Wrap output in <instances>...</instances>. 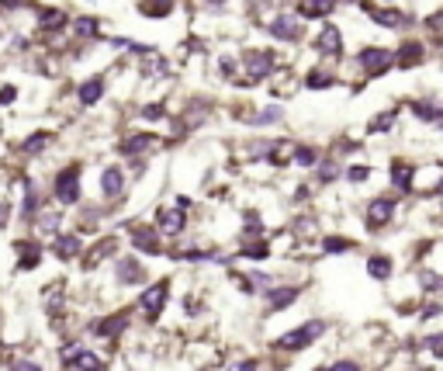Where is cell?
<instances>
[{
  "label": "cell",
  "instance_id": "obj_1",
  "mask_svg": "<svg viewBox=\"0 0 443 371\" xmlns=\"http://www.w3.org/2000/svg\"><path fill=\"white\" fill-rule=\"evenodd\" d=\"M325 330H329L325 320H305L301 327L281 333V336L274 340V351H281V354H301V351H308L312 343H319L325 336Z\"/></svg>",
  "mask_w": 443,
  "mask_h": 371
},
{
  "label": "cell",
  "instance_id": "obj_2",
  "mask_svg": "<svg viewBox=\"0 0 443 371\" xmlns=\"http://www.w3.org/2000/svg\"><path fill=\"white\" fill-rule=\"evenodd\" d=\"M166 302H170V278H156V281H149L146 288L139 291V298H135V312L146 320V323H156L163 312H166Z\"/></svg>",
  "mask_w": 443,
  "mask_h": 371
},
{
  "label": "cell",
  "instance_id": "obj_3",
  "mask_svg": "<svg viewBox=\"0 0 443 371\" xmlns=\"http://www.w3.org/2000/svg\"><path fill=\"white\" fill-rule=\"evenodd\" d=\"M52 198H56V205L59 208L80 205V198H83V170H80V164H70V166H63V170L56 174V181H52Z\"/></svg>",
  "mask_w": 443,
  "mask_h": 371
},
{
  "label": "cell",
  "instance_id": "obj_4",
  "mask_svg": "<svg viewBox=\"0 0 443 371\" xmlns=\"http://www.w3.org/2000/svg\"><path fill=\"white\" fill-rule=\"evenodd\" d=\"M399 195H374L367 208H363V226L370 229V233H381V229H388L392 222H395V215H399Z\"/></svg>",
  "mask_w": 443,
  "mask_h": 371
},
{
  "label": "cell",
  "instance_id": "obj_5",
  "mask_svg": "<svg viewBox=\"0 0 443 371\" xmlns=\"http://www.w3.org/2000/svg\"><path fill=\"white\" fill-rule=\"evenodd\" d=\"M115 285L118 288H146L149 285V271H146L139 253H118L115 257Z\"/></svg>",
  "mask_w": 443,
  "mask_h": 371
},
{
  "label": "cell",
  "instance_id": "obj_6",
  "mask_svg": "<svg viewBox=\"0 0 443 371\" xmlns=\"http://www.w3.org/2000/svg\"><path fill=\"white\" fill-rule=\"evenodd\" d=\"M153 229L163 240H180L187 233V212H180L177 205H160L153 215Z\"/></svg>",
  "mask_w": 443,
  "mask_h": 371
},
{
  "label": "cell",
  "instance_id": "obj_7",
  "mask_svg": "<svg viewBox=\"0 0 443 371\" xmlns=\"http://www.w3.org/2000/svg\"><path fill=\"white\" fill-rule=\"evenodd\" d=\"M128 323H132V309H118V312L97 316V320L87 327V333L97 336V340H118V336H125Z\"/></svg>",
  "mask_w": 443,
  "mask_h": 371
},
{
  "label": "cell",
  "instance_id": "obj_8",
  "mask_svg": "<svg viewBox=\"0 0 443 371\" xmlns=\"http://www.w3.org/2000/svg\"><path fill=\"white\" fill-rule=\"evenodd\" d=\"M128 243H132V253H142V257H160L163 253V236L153 226H142V222L128 226Z\"/></svg>",
  "mask_w": 443,
  "mask_h": 371
},
{
  "label": "cell",
  "instance_id": "obj_9",
  "mask_svg": "<svg viewBox=\"0 0 443 371\" xmlns=\"http://www.w3.org/2000/svg\"><path fill=\"white\" fill-rule=\"evenodd\" d=\"M97 188H101V198H104L108 205H115V202L125 198V191H128V174H125L121 166H104L101 177H97Z\"/></svg>",
  "mask_w": 443,
  "mask_h": 371
},
{
  "label": "cell",
  "instance_id": "obj_10",
  "mask_svg": "<svg viewBox=\"0 0 443 371\" xmlns=\"http://www.w3.org/2000/svg\"><path fill=\"white\" fill-rule=\"evenodd\" d=\"M118 236H101V240H94L90 247H83V257H80V264H83V271H94V267H101L104 260H111L115 253H118Z\"/></svg>",
  "mask_w": 443,
  "mask_h": 371
},
{
  "label": "cell",
  "instance_id": "obj_11",
  "mask_svg": "<svg viewBox=\"0 0 443 371\" xmlns=\"http://www.w3.org/2000/svg\"><path fill=\"white\" fill-rule=\"evenodd\" d=\"M260 295H263V305H267V312H284V309H291V305L298 302L301 285H270V288L260 291Z\"/></svg>",
  "mask_w": 443,
  "mask_h": 371
},
{
  "label": "cell",
  "instance_id": "obj_12",
  "mask_svg": "<svg viewBox=\"0 0 443 371\" xmlns=\"http://www.w3.org/2000/svg\"><path fill=\"white\" fill-rule=\"evenodd\" d=\"M59 226H63V208H49V205H45V208L39 212V215L32 219V229H35V240H42V236H45V240L59 236V233H63Z\"/></svg>",
  "mask_w": 443,
  "mask_h": 371
},
{
  "label": "cell",
  "instance_id": "obj_13",
  "mask_svg": "<svg viewBox=\"0 0 443 371\" xmlns=\"http://www.w3.org/2000/svg\"><path fill=\"white\" fill-rule=\"evenodd\" d=\"M274 52H249L246 59H242V70H246V77H249V83L256 80H267L270 73H274Z\"/></svg>",
  "mask_w": 443,
  "mask_h": 371
},
{
  "label": "cell",
  "instance_id": "obj_14",
  "mask_svg": "<svg viewBox=\"0 0 443 371\" xmlns=\"http://www.w3.org/2000/svg\"><path fill=\"white\" fill-rule=\"evenodd\" d=\"M357 63H361V66L367 70V73H370V77H381L385 70H392V63H395V52H388V49L374 45V49H363Z\"/></svg>",
  "mask_w": 443,
  "mask_h": 371
},
{
  "label": "cell",
  "instance_id": "obj_15",
  "mask_svg": "<svg viewBox=\"0 0 443 371\" xmlns=\"http://www.w3.org/2000/svg\"><path fill=\"white\" fill-rule=\"evenodd\" d=\"M316 52L329 56V59H339L343 56V32L336 25H323L319 35H316Z\"/></svg>",
  "mask_w": 443,
  "mask_h": 371
},
{
  "label": "cell",
  "instance_id": "obj_16",
  "mask_svg": "<svg viewBox=\"0 0 443 371\" xmlns=\"http://www.w3.org/2000/svg\"><path fill=\"white\" fill-rule=\"evenodd\" d=\"M21 184H25V195H21V208H18V212H21L25 222H32L42 208H45V195H42V188L32 181V177H25Z\"/></svg>",
  "mask_w": 443,
  "mask_h": 371
},
{
  "label": "cell",
  "instance_id": "obj_17",
  "mask_svg": "<svg viewBox=\"0 0 443 371\" xmlns=\"http://www.w3.org/2000/svg\"><path fill=\"white\" fill-rule=\"evenodd\" d=\"M52 253L59 257V260H80L83 257V236L80 233H59V236H52Z\"/></svg>",
  "mask_w": 443,
  "mask_h": 371
},
{
  "label": "cell",
  "instance_id": "obj_18",
  "mask_svg": "<svg viewBox=\"0 0 443 371\" xmlns=\"http://www.w3.org/2000/svg\"><path fill=\"white\" fill-rule=\"evenodd\" d=\"M14 250H18V271H35L42 264V257H45V250H42V240H18L14 243Z\"/></svg>",
  "mask_w": 443,
  "mask_h": 371
},
{
  "label": "cell",
  "instance_id": "obj_19",
  "mask_svg": "<svg viewBox=\"0 0 443 371\" xmlns=\"http://www.w3.org/2000/svg\"><path fill=\"white\" fill-rule=\"evenodd\" d=\"M388 181H392V188H395V191L412 195V191H416V166L408 164V160H392Z\"/></svg>",
  "mask_w": 443,
  "mask_h": 371
},
{
  "label": "cell",
  "instance_id": "obj_20",
  "mask_svg": "<svg viewBox=\"0 0 443 371\" xmlns=\"http://www.w3.org/2000/svg\"><path fill=\"white\" fill-rule=\"evenodd\" d=\"M367 274H370L374 281L388 285V281L395 278V257H392V253H370V257H367Z\"/></svg>",
  "mask_w": 443,
  "mask_h": 371
},
{
  "label": "cell",
  "instance_id": "obj_21",
  "mask_svg": "<svg viewBox=\"0 0 443 371\" xmlns=\"http://www.w3.org/2000/svg\"><path fill=\"white\" fill-rule=\"evenodd\" d=\"M156 135H149V132H142V135H128V139H121L118 142V153L121 157H142V153H149V150H156Z\"/></svg>",
  "mask_w": 443,
  "mask_h": 371
},
{
  "label": "cell",
  "instance_id": "obj_22",
  "mask_svg": "<svg viewBox=\"0 0 443 371\" xmlns=\"http://www.w3.org/2000/svg\"><path fill=\"white\" fill-rule=\"evenodd\" d=\"M270 35L281 42H294L301 35V25H298V18H291V14H277V18L270 21Z\"/></svg>",
  "mask_w": 443,
  "mask_h": 371
},
{
  "label": "cell",
  "instance_id": "obj_23",
  "mask_svg": "<svg viewBox=\"0 0 443 371\" xmlns=\"http://www.w3.org/2000/svg\"><path fill=\"white\" fill-rule=\"evenodd\" d=\"M236 257H246V260H267V257H274V247H270V240L263 236V240H242L239 243V253Z\"/></svg>",
  "mask_w": 443,
  "mask_h": 371
},
{
  "label": "cell",
  "instance_id": "obj_24",
  "mask_svg": "<svg viewBox=\"0 0 443 371\" xmlns=\"http://www.w3.org/2000/svg\"><path fill=\"white\" fill-rule=\"evenodd\" d=\"M319 250H323L325 257H343V253L357 250V240H350V236H339V233H329V236H323Z\"/></svg>",
  "mask_w": 443,
  "mask_h": 371
},
{
  "label": "cell",
  "instance_id": "obj_25",
  "mask_svg": "<svg viewBox=\"0 0 443 371\" xmlns=\"http://www.w3.org/2000/svg\"><path fill=\"white\" fill-rule=\"evenodd\" d=\"M312 170H316V181H319V184H332V181H339V177H343V166H339V160H332V157L319 160Z\"/></svg>",
  "mask_w": 443,
  "mask_h": 371
},
{
  "label": "cell",
  "instance_id": "obj_26",
  "mask_svg": "<svg viewBox=\"0 0 443 371\" xmlns=\"http://www.w3.org/2000/svg\"><path fill=\"white\" fill-rule=\"evenodd\" d=\"M332 0H301L298 4V18H329L332 14Z\"/></svg>",
  "mask_w": 443,
  "mask_h": 371
},
{
  "label": "cell",
  "instance_id": "obj_27",
  "mask_svg": "<svg viewBox=\"0 0 443 371\" xmlns=\"http://www.w3.org/2000/svg\"><path fill=\"white\" fill-rule=\"evenodd\" d=\"M101 97H104V77H90V80L80 87V104L90 108V104H97Z\"/></svg>",
  "mask_w": 443,
  "mask_h": 371
},
{
  "label": "cell",
  "instance_id": "obj_28",
  "mask_svg": "<svg viewBox=\"0 0 443 371\" xmlns=\"http://www.w3.org/2000/svg\"><path fill=\"white\" fill-rule=\"evenodd\" d=\"M49 142H52V132H35V135H28V139H25L21 153H25V157H35V153H45V150H49Z\"/></svg>",
  "mask_w": 443,
  "mask_h": 371
},
{
  "label": "cell",
  "instance_id": "obj_29",
  "mask_svg": "<svg viewBox=\"0 0 443 371\" xmlns=\"http://www.w3.org/2000/svg\"><path fill=\"white\" fill-rule=\"evenodd\" d=\"M395 56H399V59H395L399 66H416V63L423 59V45H419V42H405Z\"/></svg>",
  "mask_w": 443,
  "mask_h": 371
},
{
  "label": "cell",
  "instance_id": "obj_30",
  "mask_svg": "<svg viewBox=\"0 0 443 371\" xmlns=\"http://www.w3.org/2000/svg\"><path fill=\"white\" fill-rule=\"evenodd\" d=\"M291 164L301 166V170H312V166L319 164V153L312 146H298V150H291Z\"/></svg>",
  "mask_w": 443,
  "mask_h": 371
},
{
  "label": "cell",
  "instance_id": "obj_31",
  "mask_svg": "<svg viewBox=\"0 0 443 371\" xmlns=\"http://www.w3.org/2000/svg\"><path fill=\"white\" fill-rule=\"evenodd\" d=\"M419 288L433 291V295H443V274L430 271V267H423V271H419Z\"/></svg>",
  "mask_w": 443,
  "mask_h": 371
},
{
  "label": "cell",
  "instance_id": "obj_32",
  "mask_svg": "<svg viewBox=\"0 0 443 371\" xmlns=\"http://www.w3.org/2000/svg\"><path fill=\"white\" fill-rule=\"evenodd\" d=\"M367 14H370L378 25H385V28H399V25L405 21L399 11H378V7H367Z\"/></svg>",
  "mask_w": 443,
  "mask_h": 371
},
{
  "label": "cell",
  "instance_id": "obj_33",
  "mask_svg": "<svg viewBox=\"0 0 443 371\" xmlns=\"http://www.w3.org/2000/svg\"><path fill=\"white\" fill-rule=\"evenodd\" d=\"M142 14H156V18H166L170 11H173V0H142V7H139Z\"/></svg>",
  "mask_w": 443,
  "mask_h": 371
},
{
  "label": "cell",
  "instance_id": "obj_34",
  "mask_svg": "<svg viewBox=\"0 0 443 371\" xmlns=\"http://www.w3.org/2000/svg\"><path fill=\"white\" fill-rule=\"evenodd\" d=\"M249 281H253L256 295H260V291H267L270 285H277V278H274L270 271H260V267H256V271H249Z\"/></svg>",
  "mask_w": 443,
  "mask_h": 371
},
{
  "label": "cell",
  "instance_id": "obj_35",
  "mask_svg": "<svg viewBox=\"0 0 443 371\" xmlns=\"http://www.w3.org/2000/svg\"><path fill=\"white\" fill-rule=\"evenodd\" d=\"M246 122L249 125H274V122H281V108H263L260 115H246Z\"/></svg>",
  "mask_w": 443,
  "mask_h": 371
},
{
  "label": "cell",
  "instance_id": "obj_36",
  "mask_svg": "<svg viewBox=\"0 0 443 371\" xmlns=\"http://www.w3.org/2000/svg\"><path fill=\"white\" fill-rule=\"evenodd\" d=\"M423 347L430 351V358H437V361H443V330L430 333V336L423 340Z\"/></svg>",
  "mask_w": 443,
  "mask_h": 371
},
{
  "label": "cell",
  "instance_id": "obj_37",
  "mask_svg": "<svg viewBox=\"0 0 443 371\" xmlns=\"http://www.w3.org/2000/svg\"><path fill=\"white\" fill-rule=\"evenodd\" d=\"M97 28H101V25H97V18H77V21H73V32H77L80 39L97 35Z\"/></svg>",
  "mask_w": 443,
  "mask_h": 371
},
{
  "label": "cell",
  "instance_id": "obj_38",
  "mask_svg": "<svg viewBox=\"0 0 443 371\" xmlns=\"http://www.w3.org/2000/svg\"><path fill=\"white\" fill-rule=\"evenodd\" d=\"M42 28H52V32H56V28H63V25H66V14H63V11H42Z\"/></svg>",
  "mask_w": 443,
  "mask_h": 371
},
{
  "label": "cell",
  "instance_id": "obj_39",
  "mask_svg": "<svg viewBox=\"0 0 443 371\" xmlns=\"http://www.w3.org/2000/svg\"><path fill=\"white\" fill-rule=\"evenodd\" d=\"M7 371H42V361H35V358H11Z\"/></svg>",
  "mask_w": 443,
  "mask_h": 371
},
{
  "label": "cell",
  "instance_id": "obj_40",
  "mask_svg": "<svg viewBox=\"0 0 443 371\" xmlns=\"http://www.w3.org/2000/svg\"><path fill=\"white\" fill-rule=\"evenodd\" d=\"M343 177L350 181V184H363L367 177H370V166H363V164H354V166H347L343 170Z\"/></svg>",
  "mask_w": 443,
  "mask_h": 371
},
{
  "label": "cell",
  "instance_id": "obj_41",
  "mask_svg": "<svg viewBox=\"0 0 443 371\" xmlns=\"http://www.w3.org/2000/svg\"><path fill=\"white\" fill-rule=\"evenodd\" d=\"M412 111L419 122H440V108H433V104H412Z\"/></svg>",
  "mask_w": 443,
  "mask_h": 371
},
{
  "label": "cell",
  "instance_id": "obj_42",
  "mask_svg": "<svg viewBox=\"0 0 443 371\" xmlns=\"http://www.w3.org/2000/svg\"><path fill=\"white\" fill-rule=\"evenodd\" d=\"M308 87H312V90H325V87H332V73H325V70H312V73H308Z\"/></svg>",
  "mask_w": 443,
  "mask_h": 371
},
{
  "label": "cell",
  "instance_id": "obj_43",
  "mask_svg": "<svg viewBox=\"0 0 443 371\" xmlns=\"http://www.w3.org/2000/svg\"><path fill=\"white\" fill-rule=\"evenodd\" d=\"M225 371H260V361L256 358H232Z\"/></svg>",
  "mask_w": 443,
  "mask_h": 371
},
{
  "label": "cell",
  "instance_id": "obj_44",
  "mask_svg": "<svg viewBox=\"0 0 443 371\" xmlns=\"http://www.w3.org/2000/svg\"><path fill=\"white\" fill-rule=\"evenodd\" d=\"M437 316H443L440 302H426V305H423V312H419V320H423V323H430V320H437Z\"/></svg>",
  "mask_w": 443,
  "mask_h": 371
},
{
  "label": "cell",
  "instance_id": "obj_45",
  "mask_svg": "<svg viewBox=\"0 0 443 371\" xmlns=\"http://www.w3.org/2000/svg\"><path fill=\"white\" fill-rule=\"evenodd\" d=\"M142 118H146V122H160V118H166V111H163V104H146V108H142Z\"/></svg>",
  "mask_w": 443,
  "mask_h": 371
},
{
  "label": "cell",
  "instance_id": "obj_46",
  "mask_svg": "<svg viewBox=\"0 0 443 371\" xmlns=\"http://www.w3.org/2000/svg\"><path fill=\"white\" fill-rule=\"evenodd\" d=\"M392 125H395V115H392V111H385L378 122H370V132H388Z\"/></svg>",
  "mask_w": 443,
  "mask_h": 371
},
{
  "label": "cell",
  "instance_id": "obj_47",
  "mask_svg": "<svg viewBox=\"0 0 443 371\" xmlns=\"http://www.w3.org/2000/svg\"><path fill=\"white\" fill-rule=\"evenodd\" d=\"M11 215H14V202H7V198H0V229L11 222Z\"/></svg>",
  "mask_w": 443,
  "mask_h": 371
},
{
  "label": "cell",
  "instance_id": "obj_48",
  "mask_svg": "<svg viewBox=\"0 0 443 371\" xmlns=\"http://www.w3.org/2000/svg\"><path fill=\"white\" fill-rule=\"evenodd\" d=\"M11 97H14V87H4V90H0V104H7Z\"/></svg>",
  "mask_w": 443,
  "mask_h": 371
},
{
  "label": "cell",
  "instance_id": "obj_49",
  "mask_svg": "<svg viewBox=\"0 0 443 371\" xmlns=\"http://www.w3.org/2000/svg\"><path fill=\"white\" fill-rule=\"evenodd\" d=\"M4 7H7V11H14V7H25V0H4Z\"/></svg>",
  "mask_w": 443,
  "mask_h": 371
},
{
  "label": "cell",
  "instance_id": "obj_50",
  "mask_svg": "<svg viewBox=\"0 0 443 371\" xmlns=\"http://www.w3.org/2000/svg\"><path fill=\"white\" fill-rule=\"evenodd\" d=\"M312 371H332V365H319V368H312Z\"/></svg>",
  "mask_w": 443,
  "mask_h": 371
},
{
  "label": "cell",
  "instance_id": "obj_51",
  "mask_svg": "<svg viewBox=\"0 0 443 371\" xmlns=\"http://www.w3.org/2000/svg\"><path fill=\"white\" fill-rule=\"evenodd\" d=\"M437 125H440V128H443V111H440V122H437Z\"/></svg>",
  "mask_w": 443,
  "mask_h": 371
},
{
  "label": "cell",
  "instance_id": "obj_52",
  "mask_svg": "<svg viewBox=\"0 0 443 371\" xmlns=\"http://www.w3.org/2000/svg\"><path fill=\"white\" fill-rule=\"evenodd\" d=\"M350 4H361V0H350Z\"/></svg>",
  "mask_w": 443,
  "mask_h": 371
},
{
  "label": "cell",
  "instance_id": "obj_53",
  "mask_svg": "<svg viewBox=\"0 0 443 371\" xmlns=\"http://www.w3.org/2000/svg\"><path fill=\"white\" fill-rule=\"evenodd\" d=\"M63 371H66V368H63Z\"/></svg>",
  "mask_w": 443,
  "mask_h": 371
}]
</instances>
